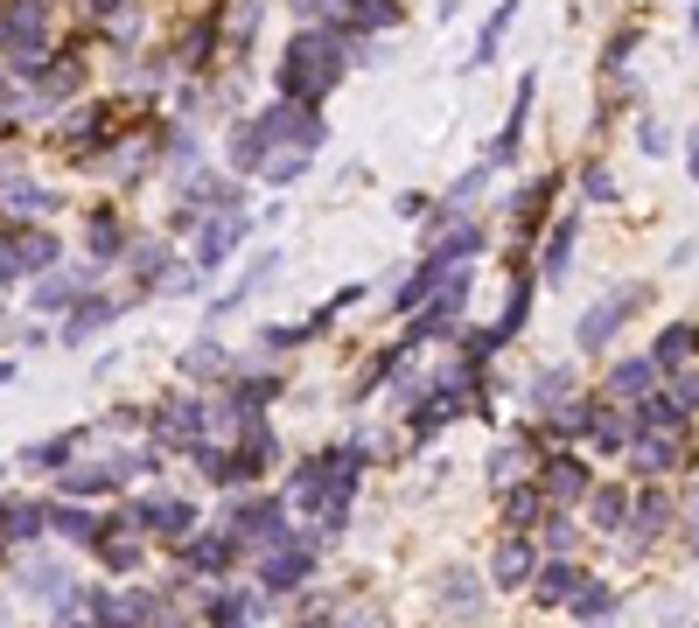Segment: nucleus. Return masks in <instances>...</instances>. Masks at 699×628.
Segmentation results:
<instances>
[{"instance_id": "f257e3e1", "label": "nucleus", "mask_w": 699, "mask_h": 628, "mask_svg": "<svg viewBox=\"0 0 699 628\" xmlns=\"http://www.w3.org/2000/svg\"><path fill=\"white\" fill-rule=\"evenodd\" d=\"M343 84V35H336L329 22H308V35L288 49V70H280V91L288 99H323V91Z\"/></svg>"}, {"instance_id": "f03ea898", "label": "nucleus", "mask_w": 699, "mask_h": 628, "mask_svg": "<svg viewBox=\"0 0 699 628\" xmlns=\"http://www.w3.org/2000/svg\"><path fill=\"white\" fill-rule=\"evenodd\" d=\"M294 119H301V99H294V105H273V112H259L252 126H238V133H232V168H245V175H259V161H267L280 140H294Z\"/></svg>"}, {"instance_id": "7ed1b4c3", "label": "nucleus", "mask_w": 699, "mask_h": 628, "mask_svg": "<svg viewBox=\"0 0 699 628\" xmlns=\"http://www.w3.org/2000/svg\"><path fill=\"white\" fill-rule=\"evenodd\" d=\"M636 468H644V475H672L678 461H686V433H678V419H672V426H636Z\"/></svg>"}, {"instance_id": "20e7f679", "label": "nucleus", "mask_w": 699, "mask_h": 628, "mask_svg": "<svg viewBox=\"0 0 699 628\" xmlns=\"http://www.w3.org/2000/svg\"><path fill=\"white\" fill-rule=\"evenodd\" d=\"M636 300H644V294H636V287H616L609 300H595V308L580 315V350H601V342H609V335L622 329V321L636 315Z\"/></svg>"}, {"instance_id": "39448f33", "label": "nucleus", "mask_w": 699, "mask_h": 628, "mask_svg": "<svg viewBox=\"0 0 699 628\" xmlns=\"http://www.w3.org/2000/svg\"><path fill=\"white\" fill-rule=\"evenodd\" d=\"M126 524L161 530V538H189V530H196V510L176 503V496H161V503H134V510H126Z\"/></svg>"}, {"instance_id": "423d86ee", "label": "nucleus", "mask_w": 699, "mask_h": 628, "mask_svg": "<svg viewBox=\"0 0 699 628\" xmlns=\"http://www.w3.org/2000/svg\"><path fill=\"white\" fill-rule=\"evenodd\" d=\"M232 530H238V538H252V545H280V530H288V503H273V496L238 503Z\"/></svg>"}, {"instance_id": "0eeeda50", "label": "nucleus", "mask_w": 699, "mask_h": 628, "mask_svg": "<svg viewBox=\"0 0 699 628\" xmlns=\"http://www.w3.org/2000/svg\"><path fill=\"white\" fill-rule=\"evenodd\" d=\"M308 566H315L308 545H267V566H259V580H267L273 594H288V586L308 580Z\"/></svg>"}, {"instance_id": "6e6552de", "label": "nucleus", "mask_w": 699, "mask_h": 628, "mask_svg": "<svg viewBox=\"0 0 699 628\" xmlns=\"http://www.w3.org/2000/svg\"><path fill=\"white\" fill-rule=\"evenodd\" d=\"M203 419H211V406H203V398H182V406H168V412H161V441H176V447H196Z\"/></svg>"}, {"instance_id": "1a4fd4ad", "label": "nucleus", "mask_w": 699, "mask_h": 628, "mask_svg": "<svg viewBox=\"0 0 699 628\" xmlns=\"http://www.w3.org/2000/svg\"><path fill=\"white\" fill-rule=\"evenodd\" d=\"M308 155H315V147H301V140H288V147H273V155L259 161V175H267L273 189H288V182H301V175H308Z\"/></svg>"}, {"instance_id": "9d476101", "label": "nucleus", "mask_w": 699, "mask_h": 628, "mask_svg": "<svg viewBox=\"0 0 699 628\" xmlns=\"http://www.w3.org/2000/svg\"><path fill=\"white\" fill-rule=\"evenodd\" d=\"M245 238V224L232 217V209H224L217 224H203V238H196V265H217V259H232V244Z\"/></svg>"}, {"instance_id": "9b49d317", "label": "nucleus", "mask_w": 699, "mask_h": 628, "mask_svg": "<svg viewBox=\"0 0 699 628\" xmlns=\"http://www.w3.org/2000/svg\"><path fill=\"white\" fill-rule=\"evenodd\" d=\"M665 524H672V503L657 496V489H644V496L630 503V517H622V530H630V538H657Z\"/></svg>"}, {"instance_id": "f8f14e48", "label": "nucleus", "mask_w": 699, "mask_h": 628, "mask_svg": "<svg viewBox=\"0 0 699 628\" xmlns=\"http://www.w3.org/2000/svg\"><path fill=\"white\" fill-rule=\"evenodd\" d=\"M539 489H545V496H560V503H574V496H588V468H580V461H566V454H560V461H545Z\"/></svg>"}, {"instance_id": "ddd939ff", "label": "nucleus", "mask_w": 699, "mask_h": 628, "mask_svg": "<svg viewBox=\"0 0 699 628\" xmlns=\"http://www.w3.org/2000/svg\"><path fill=\"white\" fill-rule=\"evenodd\" d=\"M657 385V356H630V364H616V377H609V398H622L630 406L636 391H651Z\"/></svg>"}, {"instance_id": "4468645a", "label": "nucleus", "mask_w": 699, "mask_h": 628, "mask_svg": "<svg viewBox=\"0 0 699 628\" xmlns=\"http://www.w3.org/2000/svg\"><path fill=\"white\" fill-rule=\"evenodd\" d=\"M232 551H238V530H232V538L211 530V538H189V566H196V573H224V566H232Z\"/></svg>"}, {"instance_id": "2eb2a0df", "label": "nucleus", "mask_w": 699, "mask_h": 628, "mask_svg": "<svg viewBox=\"0 0 699 628\" xmlns=\"http://www.w3.org/2000/svg\"><path fill=\"white\" fill-rule=\"evenodd\" d=\"M22 594H35V601H64V607H70V594H64V566L29 559V566H22Z\"/></svg>"}, {"instance_id": "dca6fc26", "label": "nucleus", "mask_w": 699, "mask_h": 628, "mask_svg": "<svg viewBox=\"0 0 699 628\" xmlns=\"http://www.w3.org/2000/svg\"><path fill=\"white\" fill-rule=\"evenodd\" d=\"M43 524H49V503H8V517H0V538L22 545V538H35Z\"/></svg>"}, {"instance_id": "f3484780", "label": "nucleus", "mask_w": 699, "mask_h": 628, "mask_svg": "<svg viewBox=\"0 0 699 628\" xmlns=\"http://www.w3.org/2000/svg\"><path fill=\"white\" fill-rule=\"evenodd\" d=\"M580 586H588V573H580V566H566V559H553L539 573V601H574Z\"/></svg>"}, {"instance_id": "a211bd4d", "label": "nucleus", "mask_w": 699, "mask_h": 628, "mask_svg": "<svg viewBox=\"0 0 699 628\" xmlns=\"http://www.w3.org/2000/svg\"><path fill=\"white\" fill-rule=\"evenodd\" d=\"M84 287H91V273H49L43 287H35V308H70Z\"/></svg>"}, {"instance_id": "6ab92c4d", "label": "nucleus", "mask_w": 699, "mask_h": 628, "mask_svg": "<svg viewBox=\"0 0 699 628\" xmlns=\"http://www.w3.org/2000/svg\"><path fill=\"white\" fill-rule=\"evenodd\" d=\"M273 273H280V252H259L252 265H245V279H238V287H232V294L217 300V308H238V300H245V294H259V287H267Z\"/></svg>"}, {"instance_id": "aec40b11", "label": "nucleus", "mask_w": 699, "mask_h": 628, "mask_svg": "<svg viewBox=\"0 0 699 628\" xmlns=\"http://www.w3.org/2000/svg\"><path fill=\"white\" fill-rule=\"evenodd\" d=\"M574 231H580L574 217L553 224V244H545V279H566V265H574Z\"/></svg>"}, {"instance_id": "412c9836", "label": "nucleus", "mask_w": 699, "mask_h": 628, "mask_svg": "<svg viewBox=\"0 0 699 628\" xmlns=\"http://www.w3.org/2000/svg\"><path fill=\"white\" fill-rule=\"evenodd\" d=\"M532 566H539V559H532V545H525V538H511V545L497 551V580H504V586H525V580H532Z\"/></svg>"}, {"instance_id": "4be33fe9", "label": "nucleus", "mask_w": 699, "mask_h": 628, "mask_svg": "<svg viewBox=\"0 0 699 628\" xmlns=\"http://www.w3.org/2000/svg\"><path fill=\"white\" fill-rule=\"evenodd\" d=\"M692 342H699L692 321H672V329L657 335V370H665V364H686V356H692Z\"/></svg>"}, {"instance_id": "5701e85b", "label": "nucleus", "mask_w": 699, "mask_h": 628, "mask_svg": "<svg viewBox=\"0 0 699 628\" xmlns=\"http://www.w3.org/2000/svg\"><path fill=\"white\" fill-rule=\"evenodd\" d=\"M476 244H483V238H476V224H455V238H433V252H427V259H433V265H462L469 252H476Z\"/></svg>"}, {"instance_id": "b1692460", "label": "nucleus", "mask_w": 699, "mask_h": 628, "mask_svg": "<svg viewBox=\"0 0 699 628\" xmlns=\"http://www.w3.org/2000/svg\"><path fill=\"white\" fill-rule=\"evenodd\" d=\"M511 22H518V0H504V8H497V14H489V28H483V43H476V56H469V64H476V70H483V64H489V56H497V43H504V28H511Z\"/></svg>"}, {"instance_id": "393cba45", "label": "nucleus", "mask_w": 699, "mask_h": 628, "mask_svg": "<svg viewBox=\"0 0 699 628\" xmlns=\"http://www.w3.org/2000/svg\"><path fill=\"white\" fill-rule=\"evenodd\" d=\"M182 370L189 377H224V370H232V356H224L217 342H196V350H182Z\"/></svg>"}, {"instance_id": "a878e982", "label": "nucleus", "mask_w": 699, "mask_h": 628, "mask_svg": "<svg viewBox=\"0 0 699 628\" xmlns=\"http://www.w3.org/2000/svg\"><path fill=\"white\" fill-rule=\"evenodd\" d=\"M350 22L357 28H392L399 22V0H350Z\"/></svg>"}, {"instance_id": "bb28decb", "label": "nucleus", "mask_w": 699, "mask_h": 628, "mask_svg": "<svg viewBox=\"0 0 699 628\" xmlns=\"http://www.w3.org/2000/svg\"><path fill=\"white\" fill-rule=\"evenodd\" d=\"M588 517L601 524V530H622V517H630V496H622V489H595V510Z\"/></svg>"}, {"instance_id": "cd10ccee", "label": "nucleus", "mask_w": 699, "mask_h": 628, "mask_svg": "<svg viewBox=\"0 0 699 628\" xmlns=\"http://www.w3.org/2000/svg\"><path fill=\"white\" fill-rule=\"evenodd\" d=\"M566 385H574L566 370H539V377H532V412H553L560 398H566Z\"/></svg>"}, {"instance_id": "c85d7f7f", "label": "nucleus", "mask_w": 699, "mask_h": 628, "mask_svg": "<svg viewBox=\"0 0 699 628\" xmlns=\"http://www.w3.org/2000/svg\"><path fill=\"white\" fill-rule=\"evenodd\" d=\"M49 524L64 530V538H78V545L99 538V517H91V510H49Z\"/></svg>"}, {"instance_id": "c756f323", "label": "nucleus", "mask_w": 699, "mask_h": 628, "mask_svg": "<svg viewBox=\"0 0 699 628\" xmlns=\"http://www.w3.org/2000/svg\"><path fill=\"white\" fill-rule=\"evenodd\" d=\"M105 140V112L91 105V112H70V147H99Z\"/></svg>"}, {"instance_id": "7c9ffc66", "label": "nucleus", "mask_w": 699, "mask_h": 628, "mask_svg": "<svg viewBox=\"0 0 699 628\" xmlns=\"http://www.w3.org/2000/svg\"><path fill=\"white\" fill-rule=\"evenodd\" d=\"M665 406H672L678 419H692V412H699V370H686V377H672V391H665Z\"/></svg>"}, {"instance_id": "2f4dec72", "label": "nucleus", "mask_w": 699, "mask_h": 628, "mask_svg": "<svg viewBox=\"0 0 699 628\" xmlns=\"http://www.w3.org/2000/svg\"><path fill=\"white\" fill-rule=\"evenodd\" d=\"M525 112H532V78H525V84H518V99H511V126H504L497 155H511V147H518V133H525Z\"/></svg>"}, {"instance_id": "473e14b6", "label": "nucleus", "mask_w": 699, "mask_h": 628, "mask_svg": "<svg viewBox=\"0 0 699 628\" xmlns=\"http://www.w3.org/2000/svg\"><path fill=\"white\" fill-rule=\"evenodd\" d=\"M0 203H8V209H49V189H35V182H0Z\"/></svg>"}, {"instance_id": "72a5a7b5", "label": "nucleus", "mask_w": 699, "mask_h": 628, "mask_svg": "<svg viewBox=\"0 0 699 628\" xmlns=\"http://www.w3.org/2000/svg\"><path fill=\"white\" fill-rule=\"evenodd\" d=\"M112 315H120V308H112V300H91V308H78V315H70V342H84L91 329H105Z\"/></svg>"}, {"instance_id": "f704fd0d", "label": "nucleus", "mask_w": 699, "mask_h": 628, "mask_svg": "<svg viewBox=\"0 0 699 628\" xmlns=\"http://www.w3.org/2000/svg\"><path fill=\"white\" fill-rule=\"evenodd\" d=\"M441 601H448V607H476V601H483V586L469 580V573H448V580H441Z\"/></svg>"}, {"instance_id": "c9c22d12", "label": "nucleus", "mask_w": 699, "mask_h": 628, "mask_svg": "<svg viewBox=\"0 0 699 628\" xmlns=\"http://www.w3.org/2000/svg\"><path fill=\"white\" fill-rule=\"evenodd\" d=\"M574 615H580V621H588V615H616V594H609V586H580V594H574Z\"/></svg>"}, {"instance_id": "e433bc0d", "label": "nucleus", "mask_w": 699, "mask_h": 628, "mask_svg": "<svg viewBox=\"0 0 699 628\" xmlns=\"http://www.w3.org/2000/svg\"><path fill=\"white\" fill-rule=\"evenodd\" d=\"M14 252H22V265H49L56 259V238L49 231H29V238H14Z\"/></svg>"}, {"instance_id": "4c0bfd02", "label": "nucleus", "mask_w": 699, "mask_h": 628, "mask_svg": "<svg viewBox=\"0 0 699 628\" xmlns=\"http://www.w3.org/2000/svg\"><path fill=\"white\" fill-rule=\"evenodd\" d=\"M224 28H232V43H245V35L259 28V0H232V14H224Z\"/></svg>"}, {"instance_id": "58836bf2", "label": "nucleus", "mask_w": 699, "mask_h": 628, "mask_svg": "<svg viewBox=\"0 0 699 628\" xmlns=\"http://www.w3.org/2000/svg\"><path fill=\"white\" fill-rule=\"evenodd\" d=\"M525 524H545V496H539V489L511 496V530H525Z\"/></svg>"}, {"instance_id": "ea45409f", "label": "nucleus", "mask_w": 699, "mask_h": 628, "mask_svg": "<svg viewBox=\"0 0 699 628\" xmlns=\"http://www.w3.org/2000/svg\"><path fill=\"white\" fill-rule=\"evenodd\" d=\"M238 615H259V601L252 594H217L211 601V621H238Z\"/></svg>"}, {"instance_id": "a19ab883", "label": "nucleus", "mask_w": 699, "mask_h": 628, "mask_svg": "<svg viewBox=\"0 0 699 628\" xmlns=\"http://www.w3.org/2000/svg\"><path fill=\"white\" fill-rule=\"evenodd\" d=\"M91 252H99V259H112V252H120V224H112V217H99V224H91Z\"/></svg>"}, {"instance_id": "79ce46f5", "label": "nucleus", "mask_w": 699, "mask_h": 628, "mask_svg": "<svg viewBox=\"0 0 699 628\" xmlns=\"http://www.w3.org/2000/svg\"><path fill=\"white\" fill-rule=\"evenodd\" d=\"M636 147H644V155H672V133L657 119H644V126H636Z\"/></svg>"}, {"instance_id": "37998d69", "label": "nucleus", "mask_w": 699, "mask_h": 628, "mask_svg": "<svg viewBox=\"0 0 699 628\" xmlns=\"http://www.w3.org/2000/svg\"><path fill=\"white\" fill-rule=\"evenodd\" d=\"M518 468H525V454H518V447H497V461H489V482H518Z\"/></svg>"}, {"instance_id": "c03bdc74", "label": "nucleus", "mask_w": 699, "mask_h": 628, "mask_svg": "<svg viewBox=\"0 0 699 628\" xmlns=\"http://www.w3.org/2000/svg\"><path fill=\"white\" fill-rule=\"evenodd\" d=\"M525 308H532V287H525V279H518V294H511V308H504V321H497V329H504V335H518Z\"/></svg>"}, {"instance_id": "a18cd8bd", "label": "nucleus", "mask_w": 699, "mask_h": 628, "mask_svg": "<svg viewBox=\"0 0 699 628\" xmlns=\"http://www.w3.org/2000/svg\"><path fill=\"white\" fill-rule=\"evenodd\" d=\"M469 196H483V168H469V175H462L455 189H448V209H462Z\"/></svg>"}, {"instance_id": "49530a36", "label": "nucleus", "mask_w": 699, "mask_h": 628, "mask_svg": "<svg viewBox=\"0 0 699 628\" xmlns=\"http://www.w3.org/2000/svg\"><path fill=\"white\" fill-rule=\"evenodd\" d=\"M64 454H70V441H43V447H29V461L35 468H64Z\"/></svg>"}, {"instance_id": "de8ad7c7", "label": "nucleus", "mask_w": 699, "mask_h": 628, "mask_svg": "<svg viewBox=\"0 0 699 628\" xmlns=\"http://www.w3.org/2000/svg\"><path fill=\"white\" fill-rule=\"evenodd\" d=\"M336 8L343 0H301V22H336Z\"/></svg>"}, {"instance_id": "09e8293b", "label": "nucleus", "mask_w": 699, "mask_h": 628, "mask_svg": "<svg viewBox=\"0 0 699 628\" xmlns=\"http://www.w3.org/2000/svg\"><path fill=\"white\" fill-rule=\"evenodd\" d=\"M14 273H22V252H14V238H0V287H8Z\"/></svg>"}, {"instance_id": "8fccbe9b", "label": "nucleus", "mask_w": 699, "mask_h": 628, "mask_svg": "<svg viewBox=\"0 0 699 628\" xmlns=\"http://www.w3.org/2000/svg\"><path fill=\"white\" fill-rule=\"evenodd\" d=\"M686 524H692V551H699V496L686 503Z\"/></svg>"}, {"instance_id": "3c124183", "label": "nucleus", "mask_w": 699, "mask_h": 628, "mask_svg": "<svg viewBox=\"0 0 699 628\" xmlns=\"http://www.w3.org/2000/svg\"><path fill=\"white\" fill-rule=\"evenodd\" d=\"M686 161H692V175H699V126H692V147H686Z\"/></svg>"}, {"instance_id": "603ef678", "label": "nucleus", "mask_w": 699, "mask_h": 628, "mask_svg": "<svg viewBox=\"0 0 699 628\" xmlns=\"http://www.w3.org/2000/svg\"><path fill=\"white\" fill-rule=\"evenodd\" d=\"M692 35H699V0H692Z\"/></svg>"}]
</instances>
